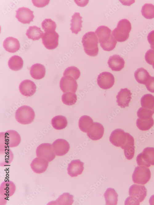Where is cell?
I'll return each mask as SVG.
<instances>
[{
  "instance_id": "3",
  "label": "cell",
  "mask_w": 154,
  "mask_h": 205,
  "mask_svg": "<svg viewBox=\"0 0 154 205\" xmlns=\"http://www.w3.org/2000/svg\"><path fill=\"white\" fill-rule=\"evenodd\" d=\"M147 190L144 185L134 184L129 190L130 196L125 201V205H139L147 195Z\"/></svg>"
},
{
  "instance_id": "24",
  "label": "cell",
  "mask_w": 154,
  "mask_h": 205,
  "mask_svg": "<svg viewBox=\"0 0 154 205\" xmlns=\"http://www.w3.org/2000/svg\"><path fill=\"white\" fill-rule=\"evenodd\" d=\"M45 73L46 69L42 64L36 63L33 65L30 68V74L35 79L39 80L43 78Z\"/></svg>"
},
{
  "instance_id": "47",
  "label": "cell",
  "mask_w": 154,
  "mask_h": 205,
  "mask_svg": "<svg viewBox=\"0 0 154 205\" xmlns=\"http://www.w3.org/2000/svg\"><path fill=\"white\" fill-rule=\"evenodd\" d=\"M152 111L153 112V113H154V107L152 109Z\"/></svg>"
},
{
  "instance_id": "6",
  "label": "cell",
  "mask_w": 154,
  "mask_h": 205,
  "mask_svg": "<svg viewBox=\"0 0 154 205\" xmlns=\"http://www.w3.org/2000/svg\"><path fill=\"white\" fill-rule=\"evenodd\" d=\"M151 175L149 168L145 167L139 166L135 168L132 174V179L135 183L145 184L149 180Z\"/></svg>"
},
{
  "instance_id": "40",
  "label": "cell",
  "mask_w": 154,
  "mask_h": 205,
  "mask_svg": "<svg viewBox=\"0 0 154 205\" xmlns=\"http://www.w3.org/2000/svg\"><path fill=\"white\" fill-rule=\"evenodd\" d=\"M42 27L44 32H47L51 30L55 31L56 28L55 22L50 18H47L42 23Z\"/></svg>"
},
{
  "instance_id": "37",
  "label": "cell",
  "mask_w": 154,
  "mask_h": 205,
  "mask_svg": "<svg viewBox=\"0 0 154 205\" xmlns=\"http://www.w3.org/2000/svg\"><path fill=\"white\" fill-rule=\"evenodd\" d=\"M73 196L68 193H64L56 200L57 204L72 205L74 202Z\"/></svg>"
},
{
  "instance_id": "26",
  "label": "cell",
  "mask_w": 154,
  "mask_h": 205,
  "mask_svg": "<svg viewBox=\"0 0 154 205\" xmlns=\"http://www.w3.org/2000/svg\"><path fill=\"white\" fill-rule=\"evenodd\" d=\"M94 122L92 119L89 116L84 115L79 119V126L83 132L87 133L92 126Z\"/></svg>"
},
{
  "instance_id": "7",
  "label": "cell",
  "mask_w": 154,
  "mask_h": 205,
  "mask_svg": "<svg viewBox=\"0 0 154 205\" xmlns=\"http://www.w3.org/2000/svg\"><path fill=\"white\" fill-rule=\"evenodd\" d=\"M36 153L37 157L45 159L49 162L55 157L52 145L50 143H44L39 145L36 149Z\"/></svg>"
},
{
  "instance_id": "15",
  "label": "cell",
  "mask_w": 154,
  "mask_h": 205,
  "mask_svg": "<svg viewBox=\"0 0 154 205\" xmlns=\"http://www.w3.org/2000/svg\"><path fill=\"white\" fill-rule=\"evenodd\" d=\"M132 95L130 90L128 89H121L116 96V101L118 105L123 108L128 106L132 99Z\"/></svg>"
},
{
  "instance_id": "31",
  "label": "cell",
  "mask_w": 154,
  "mask_h": 205,
  "mask_svg": "<svg viewBox=\"0 0 154 205\" xmlns=\"http://www.w3.org/2000/svg\"><path fill=\"white\" fill-rule=\"evenodd\" d=\"M23 61L22 58L18 55H14L9 59L8 65L9 68L14 71H18L22 67Z\"/></svg>"
},
{
  "instance_id": "44",
  "label": "cell",
  "mask_w": 154,
  "mask_h": 205,
  "mask_svg": "<svg viewBox=\"0 0 154 205\" xmlns=\"http://www.w3.org/2000/svg\"><path fill=\"white\" fill-rule=\"evenodd\" d=\"M147 39L150 45L154 46V30L152 31L148 34Z\"/></svg>"
},
{
  "instance_id": "10",
  "label": "cell",
  "mask_w": 154,
  "mask_h": 205,
  "mask_svg": "<svg viewBox=\"0 0 154 205\" xmlns=\"http://www.w3.org/2000/svg\"><path fill=\"white\" fill-rule=\"evenodd\" d=\"M129 134V133L125 132L123 130L118 128L111 133L109 140L115 146L122 148L126 144Z\"/></svg>"
},
{
  "instance_id": "28",
  "label": "cell",
  "mask_w": 154,
  "mask_h": 205,
  "mask_svg": "<svg viewBox=\"0 0 154 205\" xmlns=\"http://www.w3.org/2000/svg\"><path fill=\"white\" fill-rule=\"evenodd\" d=\"M106 204L116 205L117 204L118 195L113 188H107L104 194Z\"/></svg>"
},
{
  "instance_id": "35",
  "label": "cell",
  "mask_w": 154,
  "mask_h": 205,
  "mask_svg": "<svg viewBox=\"0 0 154 205\" xmlns=\"http://www.w3.org/2000/svg\"><path fill=\"white\" fill-rule=\"evenodd\" d=\"M142 154L147 163L154 165V148L147 147L143 150Z\"/></svg>"
},
{
  "instance_id": "18",
  "label": "cell",
  "mask_w": 154,
  "mask_h": 205,
  "mask_svg": "<svg viewBox=\"0 0 154 205\" xmlns=\"http://www.w3.org/2000/svg\"><path fill=\"white\" fill-rule=\"evenodd\" d=\"M48 162L45 159L37 157L33 159L30 165L34 172L41 174L46 170L48 166Z\"/></svg>"
},
{
  "instance_id": "36",
  "label": "cell",
  "mask_w": 154,
  "mask_h": 205,
  "mask_svg": "<svg viewBox=\"0 0 154 205\" xmlns=\"http://www.w3.org/2000/svg\"><path fill=\"white\" fill-rule=\"evenodd\" d=\"M62 100L64 104L68 105H72L76 103L77 97L75 93L67 92L62 95Z\"/></svg>"
},
{
  "instance_id": "46",
  "label": "cell",
  "mask_w": 154,
  "mask_h": 205,
  "mask_svg": "<svg viewBox=\"0 0 154 205\" xmlns=\"http://www.w3.org/2000/svg\"><path fill=\"white\" fill-rule=\"evenodd\" d=\"M150 47L151 48L154 49V46L150 45Z\"/></svg>"
},
{
  "instance_id": "22",
  "label": "cell",
  "mask_w": 154,
  "mask_h": 205,
  "mask_svg": "<svg viewBox=\"0 0 154 205\" xmlns=\"http://www.w3.org/2000/svg\"><path fill=\"white\" fill-rule=\"evenodd\" d=\"M121 148L124 149V155L127 159L131 160L133 158L135 153L134 140L130 134L126 144Z\"/></svg>"
},
{
  "instance_id": "1",
  "label": "cell",
  "mask_w": 154,
  "mask_h": 205,
  "mask_svg": "<svg viewBox=\"0 0 154 205\" xmlns=\"http://www.w3.org/2000/svg\"><path fill=\"white\" fill-rule=\"evenodd\" d=\"M111 31L104 26H99L95 31L100 45L105 51H109L115 47L117 41L111 34Z\"/></svg>"
},
{
  "instance_id": "19",
  "label": "cell",
  "mask_w": 154,
  "mask_h": 205,
  "mask_svg": "<svg viewBox=\"0 0 154 205\" xmlns=\"http://www.w3.org/2000/svg\"><path fill=\"white\" fill-rule=\"evenodd\" d=\"M104 128L103 126L98 122H94L87 133V135L91 139L96 140L100 139L103 136Z\"/></svg>"
},
{
  "instance_id": "12",
  "label": "cell",
  "mask_w": 154,
  "mask_h": 205,
  "mask_svg": "<svg viewBox=\"0 0 154 205\" xmlns=\"http://www.w3.org/2000/svg\"><path fill=\"white\" fill-rule=\"evenodd\" d=\"M59 86L63 93H75L78 88V84L75 80L72 77L68 76L63 77L61 79Z\"/></svg>"
},
{
  "instance_id": "16",
  "label": "cell",
  "mask_w": 154,
  "mask_h": 205,
  "mask_svg": "<svg viewBox=\"0 0 154 205\" xmlns=\"http://www.w3.org/2000/svg\"><path fill=\"white\" fill-rule=\"evenodd\" d=\"M36 87L35 83L31 80H26L22 81L19 86L20 92L23 95L30 97L36 91Z\"/></svg>"
},
{
  "instance_id": "17",
  "label": "cell",
  "mask_w": 154,
  "mask_h": 205,
  "mask_svg": "<svg viewBox=\"0 0 154 205\" xmlns=\"http://www.w3.org/2000/svg\"><path fill=\"white\" fill-rule=\"evenodd\" d=\"M84 163L79 160H74L69 164L67 172L71 177H76L81 174L84 170Z\"/></svg>"
},
{
  "instance_id": "5",
  "label": "cell",
  "mask_w": 154,
  "mask_h": 205,
  "mask_svg": "<svg viewBox=\"0 0 154 205\" xmlns=\"http://www.w3.org/2000/svg\"><path fill=\"white\" fill-rule=\"evenodd\" d=\"M35 113L30 107L26 105L21 106L16 110L15 117L19 123L23 124L31 123L35 117Z\"/></svg>"
},
{
  "instance_id": "23",
  "label": "cell",
  "mask_w": 154,
  "mask_h": 205,
  "mask_svg": "<svg viewBox=\"0 0 154 205\" xmlns=\"http://www.w3.org/2000/svg\"><path fill=\"white\" fill-rule=\"evenodd\" d=\"M3 46L7 52L14 53L20 49V45L18 40L12 37L6 38L4 41Z\"/></svg>"
},
{
  "instance_id": "42",
  "label": "cell",
  "mask_w": 154,
  "mask_h": 205,
  "mask_svg": "<svg viewBox=\"0 0 154 205\" xmlns=\"http://www.w3.org/2000/svg\"><path fill=\"white\" fill-rule=\"evenodd\" d=\"M145 85L148 91L154 93V77H151Z\"/></svg>"
},
{
  "instance_id": "45",
  "label": "cell",
  "mask_w": 154,
  "mask_h": 205,
  "mask_svg": "<svg viewBox=\"0 0 154 205\" xmlns=\"http://www.w3.org/2000/svg\"><path fill=\"white\" fill-rule=\"evenodd\" d=\"M149 203L151 205H154V195H152L150 198Z\"/></svg>"
},
{
  "instance_id": "25",
  "label": "cell",
  "mask_w": 154,
  "mask_h": 205,
  "mask_svg": "<svg viewBox=\"0 0 154 205\" xmlns=\"http://www.w3.org/2000/svg\"><path fill=\"white\" fill-rule=\"evenodd\" d=\"M82 17L80 16L79 13H75L72 16V19L71 20V23L70 24L71 27L70 30L72 33H75L77 34L78 32L81 31V28L82 27Z\"/></svg>"
},
{
  "instance_id": "13",
  "label": "cell",
  "mask_w": 154,
  "mask_h": 205,
  "mask_svg": "<svg viewBox=\"0 0 154 205\" xmlns=\"http://www.w3.org/2000/svg\"><path fill=\"white\" fill-rule=\"evenodd\" d=\"M15 17L20 22L23 24H30L33 21L34 16L33 11L28 8L24 7L19 8L16 11Z\"/></svg>"
},
{
  "instance_id": "14",
  "label": "cell",
  "mask_w": 154,
  "mask_h": 205,
  "mask_svg": "<svg viewBox=\"0 0 154 205\" xmlns=\"http://www.w3.org/2000/svg\"><path fill=\"white\" fill-rule=\"evenodd\" d=\"M52 144L55 154L57 156H61L65 155L70 149L69 143L64 139H57Z\"/></svg>"
},
{
  "instance_id": "20",
  "label": "cell",
  "mask_w": 154,
  "mask_h": 205,
  "mask_svg": "<svg viewBox=\"0 0 154 205\" xmlns=\"http://www.w3.org/2000/svg\"><path fill=\"white\" fill-rule=\"evenodd\" d=\"M15 189V185L12 182L10 181L3 182L0 187V196L2 198H7L14 194Z\"/></svg>"
},
{
  "instance_id": "2",
  "label": "cell",
  "mask_w": 154,
  "mask_h": 205,
  "mask_svg": "<svg viewBox=\"0 0 154 205\" xmlns=\"http://www.w3.org/2000/svg\"><path fill=\"white\" fill-rule=\"evenodd\" d=\"M82 42L85 53L88 55L95 57L99 52L98 40L95 33L94 32H89L83 36Z\"/></svg>"
},
{
  "instance_id": "27",
  "label": "cell",
  "mask_w": 154,
  "mask_h": 205,
  "mask_svg": "<svg viewBox=\"0 0 154 205\" xmlns=\"http://www.w3.org/2000/svg\"><path fill=\"white\" fill-rule=\"evenodd\" d=\"M44 34L39 27L34 26H30L26 30V34L28 38L34 41L39 40Z\"/></svg>"
},
{
  "instance_id": "30",
  "label": "cell",
  "mask_w": 154,
  "mask_h": 205,
  "mask_svg": "<svg viewBox=\"0 0 154 205\" xmlns=\"http://www.w3.org/2000/svg\"><path fill=\"white\" fill-rule=\"evenodd\" d=\"M51 123L53 127L57 130H62L65 128L67 125L66 117L62 115L56 116L51 120Z\"/></svg>"
},
{
  "instance_id": "48",
  "label": "cell",
  "mask_w": 154,
  "mask_h": 205,
  "mask_svg": "<svg viewBox=\"0 0 154 205\" xmlns=\"http://www.w3.org/2000/svg\"><path fill=\"white\" fill-rule=\"evenodd\" d=\"M152 67H153V69H154V63L152 65Z\"/></svg>"
},
{
  "instance_id": "41",
  "label": "cell",
  "mask_w": 154,
  "mask_h": 205,
  "mask_svg": "<svg viewBox=\"0 0 154 205\" xmlns=\"http://www.w3.org/2000/svg\"><path fill=\"white\" fill-rule=\"evenodd\" d=\"M145 58L148 63L153 65L154 63V49L148 50L145 53Z\"/></svg>"
},
{
  "instance_id": "43",
  "label": "cell",
  "mask_w": 154,
  "mask_h": 205,
  "mask_svg": "<svg viewBox=\"0 0 154 205\" xmlns=\"http://www.w3.org/2000/svg\"><path fill=\"white\" fill-rule=\"evenodd\" d=\"M33 5L38 7H43L48 4L50 0H32Z\"/></svg>"
},
{
  "instance_id": "4",
  "label": "cell",
  "mask_w": 154,
  "mask_h": 205,
  "mask_svg": "<svg viewBox=\"0 0 154 205\" xmlns=\"http://www.w3.org/2000/svg\"><path fill=\"white\" fill-rule=\"evenodd\" d=\"M131 29L130 22L127 19H123L118 22L117 27L113 30L111 34L116 41L124 42L128 38Z\"/></svg>"
},
{
  "instance_id": "39",
  "label": "cell",
  "mask_w": 154,
  "mask_h": 205,
  "mask_svg": "<svg viewBox=\"0 0 154 205\" xmlns=\"http://www.w3.org/2000/svg\"><path fill=\"white\" fill-rule=\"evenodd\" d=\"M153 113L152 110L141 107L137 111V114L139 118L142 120H145L152 118Z\"/></svg>"
},
{
  "instance_id": "11",
  "label": "cell",
  "mask_w": 154,
  "mask_h": 205,
  "mask_svg": "<svg viewBox=\"0 0 154 205\" xmlns=\"http://www.w3.org/2000/svg\"><path fill=\"white\" fill-rule=\"evenodd\" d=\"M115 78L110 73L103 72L100 73L97 78V83L99 86L103 89L111 88L114 84Z\"/></svg>"
},
{
  "instance_id": "34",
  "label": "cell",
  "mask_w": 154,
  "mask_h": 205,
  "mask_svg": "<svg viewBox=\"0 0 154 205\" xmlns=\"http://www.w3.org/2000/svg\"><path fill=\"white\" fill-rule=\"evenodd\" d=\"M142 14L145 18L152 19L154 18V5L152 4L146 3L142 7Z\"/></svg>"
},
{
  "instance_id": "33",
  "label": "cell",
  "mask_w": 154,
  "mask_h": 205,
  "mask_svg": "<svg viewBox=\"0 0 154 205\" xmlns=\"http://www.w3.org/2000/svg\"><path fill=\"white\" fill-rule=\"evenodd\" d=\"M154 124V120L152 118L145 120H142L138 118L136 122L137 127L142 131H147L149 130L153 126Z\"/></svg>"
},
{
  "instance_id": "38",
  "label": "cell",
  "mask_w": 154,
  "mask_h": 205,
  "mask_svg": "<svg viewBox=\"0 0 154 205\" xmlns=\"http://www.w3.org/2000/svg\"><path fill=\"white\" fill-rule=\"evenodd\" d=\"M80 75V72L79 69L77 67L71 66L67 68L64 71L63 76H70L75 80H77Z\"/></svg>"
},
{
  "instance_id": "29",
  "label": "cell",
  "mask_w": 154,
  "mask_h": 205,
  "mask_svg": "<svg viewBox=\"0 0 154 205\" xmlns=\"http://www.w3.org/2000/svg\"><path fill=\"white\" fill-rule=\"evenodd\" d=\"M134 76L139 83L144 85L151 77L147 71L143 68L138 69L135 72Z\"/></svg>"
},
{
  "instance_id": "9",
  "label": "cell",
  "mask_w": 154,
  "mask_h": 205,
  "mask_svg": "<svg viewBox=\"0 0 154 205\" xmlns=\"http://www.w3.org/2000/svg\"><path fill=\"white\" fill-rule=\"evenodd\" d=\"M19 134L15 130H10L7 131L1 137V142H4L5 147H14L18 146L21 141Z\"/></svg>"
},
{
  "instance_id": "32",
  "label": "cell",
  "mask_w": 154,
  "mask_h": 205,
  "mask_svg": "<svg viewBox=\"0 0 154 205\" xmlns=\"http://www.w3.org/2000/svg\"><path fill=\"white\" fill-rule=\"evenodd\" d=\"M140 102L143 108L152 109L154 107V97L150 94H145L141 98Z\"/></svg>"
},
{
  "instance_id": "8",
  "label": "cell",
  "mask_w": 154,
  "mask_h": 205,
  "mask_svg": "<svg viewBox=\"0 0 154 205\" xmlns=\"http://www.w3.org/2000/svg\"><path fill=\"white\" fill-rule=\"evenodd\" d=\"M59 35L54 30L45 32L42 37V43L47 49L52 50L55 49L59 44Z\"/></svg>"
},
{
  "instance_id": "21",
  "label": "cell",
  "mask_w": 154,
  "mask_h": 205,
  "mask_svg": "<svg viewBox=\"0 0 154 205\" xmlns=\"http://www.w3.org/2000/svg\"><path fill=\"white\" fill-rule=\"evenodd\" d=\"M107 63L109 67L112 70L120 71L124 68L125 61L122 57L115 54L109 57Z\"/></svg>"
}]
</instances>
